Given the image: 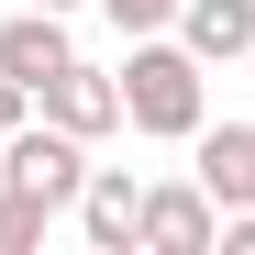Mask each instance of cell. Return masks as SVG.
Returning <instances> with one entry per match:
<instances>
[{"label":"cell","instance_id":"cell-1","mask_svg":"<svg viewBox=\"0 0 255 255\" xmlns=\"http://www.w3.org/2000/svg\"><path fill=\"white\" fill-rule=\"evenodd\" d=\"M122 78V122H133V133H155V144H189L200 122H211V89H200V56L189 45H166V33H133V56L111 67Z\"/></svg>","mask_w":255,"mask_h":255},{"label":"cell","instance_id":"cell-2","mask_svg":"<svg viewBox=\"0 0 255 255\" xmlns=\"http://www.w3.org/2000/svg\"><path fill=\"white\" fill-rule=\"evenodd\" d=\"M0 189H22V200H45V211H78L89 144L56 133V122H11V133H0Z\"/></svg>","mask_w":255,"mask_h":255},{"label":"cell","instance_id":"cell-3","mask_svg":"<svg viewBox=\"0 0 255 255\" xmlns=\"http://www.w3.org/2000/svg\"><path fill=\"white\" fill-rule=\"evenodd\" d=\"M78 233H89V255H144V178H133V166H89Z\"/></svg>","mask_w":255,"mask_h":255},{"label":"cell","instance_id":"cell-4","mask_svg":"<svg viewBox=\"0 0 255 255\" xmlns=\"http://www.w3.org/2000/svg\"><path fill=\"white\" fill-rule=\"evenodd\" d=\"M33 111H45L56 133H78V144H100L111 122H122V78H111V67H78V56H67V67L45 78V89H33Z\"/></svg>","mask_w":255,"mask_h":255},{"label":"cell","instance_id":"cell-5","mask_svg":"<svg viewBox=\"0 0 255 255\" xmlns=\"http://www.w3.org/2000/svg\"><path fill=\"white\" fill-rule=\"evenodd\" d=\"M211 233H222V200H211L200 178L144 189V255H211Z\"/></svg>","mask_w":255,"mask_h":255},{"label":"cell","instance_id":"cell-6","mask_svg":"<svg viewBox=\"0 0 255 255\" xmlns=\"http://www.w3.org/2000/svg\"><path fill=\"white\" fill-rule=\"evenodd\" d=\"M189 144H200V166H189V178L222 200V211H255V122H200Z\"/></svg>","mask_w":255,"mask_h":255},{"label":"cell","instance_id":"cell-7","mask_svg":"<svg viewBox=\"0 0 255 255\" xmlns=\"http://www.w3.org/2000/svg\"><path fill=\"white\" fill-rule=\"evenodd\" d=\"M67 56H78L67 45V11H33V0H22V11L0 22V78H22V89H45Z\"/></svg>","mask_w":255,"mask_h":255},{"label":"cell","instance_id":"cell-8","mask_svg":"<svg viewBox=\"0 0 255 255\" xmlns=\"http://www.w3.org/2000/svg\"><path fill=\"white\" fill-rule=\"evenodd\" d=\"M178 45H189L200 67L255 56V0H178Z\"/></svg>","mask_w":255,"mask_h":255},{"label":"cell","instance_id":"cell-9","mask_svg":"<svg viewBox=\"0 0 255 255\" xmlns=\"http://www.w3.org/2000/svg\"><path fill=\"white\" fill-rule=\"evenodd\" d=\"M45 222H56L45 200H22V189H0V255H22V244H45Z\"/></svg>","mask_w":255,"mask_h":255},{"label":"cell","instance_id":"cell-10","mask_svg":"<svg viewBox=\"0 0 255 255\" xmlns=\"http://www.w3.org/2000/svg\"><path fill=\"white\" fill-rule=\"evenodd\" d=\"M100 11L122 22V45H133V33H166V22H178V0H100Z\"/></svg>","mask_w":255,"mask_h":255},{"label":"cell","instance_id":"cell-11","mask_svg":"<svg viewBox=\"0 0 255 255\" xmlns=\"http://www.w3.org/2000/svg\"><path fill=\"white\" fill-rule=\"evenodd\" d=\"M211 255H255V211H222V233H211Z\"/></svg>","mask_w":255,"mask_h":255},{"label":"cell","instance_id":"cell-12","mask_svg":"<svg viewBox=\"0 0 255 255\" xmlns=\"http://www.w3.org/2000/svg\"><path fill=\"white\" fill-rule=\"evenodd\" d=\"M11 122H33V89H22V78H0V133H11Z\"/></svg>","mask_w":255,"mask_h":255},{"label":"cell","instance_id":"cell-13","mask_svg":"<svg viewBox=\"0 0 255 255\" xmlns=\"http://www.w3.org/2000/svg\"><path fill=\"white\" fill-rule=\"evenodd\" d=\"M33 11H78V0H33Z\"/></svg>","mask_w":255,"mask_h":255}]
</instances>
